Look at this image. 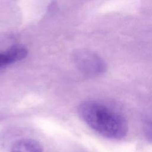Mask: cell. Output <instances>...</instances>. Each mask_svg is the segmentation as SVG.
I'll return each mask as SVG.
<instances>
[{"label":"cell","mask_w":152,"mask_h":152,"mask_svg":"<svg viewBox=\"0 0 152 152\" xmlns=\"http://www.w3.org/2000/svg\"><path fill=\"white\" fill-rule=\"evenodd\" d=\"M28 54L27 49L22 45H15L0 52V68L15 63L24 59Z\"/></svg>","instance_id":"obj_3"},{"label":"cell","mask_w":152,"mask_h":152,"mask_svg":"<svg viewBox=\"0 0 152 152\" xmlns=\"http://www.w3.org/2000/svg\"><path fill=\"white\" fill-rule=\"evenodd\" d=\"M10 152H43V148L37 140L24 138L16 141L11 146Z\"/></svg>","instance_id":"obj_4"},{"label":"cell","mask_w":152,"mask_h":152,"mask_svg":"<svg viewBox=\"0 0 152 152\" xmlns=\"http://www.w3.org/2000/svg\"><path fill=\"white\" fill-rule=\"evenodd\" d=\"M73 61L76 66L87 75H96L102 72L104 63L96 54L86 50H78L73 55Z\"/></svg>","instance_id":"obj_2"},{"label":"cell","mask_w":152,"mask_h":152,"mask_svg":"<svg viewBox=\"0 0 152 152\" xmlns=\"http://www.w3.org/2000/svg\"><path fill=\"white\" fill-rule=\"evenodd\" d=\"M78 113L88 126L106 138L119 140L128 132L126 119L101 103L91 100L84 102L79 105Z\"/></svg>","instance_id":"obj_1"}]
</instances>
